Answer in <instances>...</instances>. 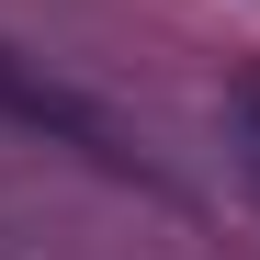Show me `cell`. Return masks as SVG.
<instances>
[{
    "mask_svg": "<svg viewBox=\"0 0 260 260\" xmlns=\"http://www.w3.org/2000/svg\"><path fill=\"white\" fill-rule=\"evenodd\" d=\"M226 136H238V170H249V192H260V91L226 102Z\"/></svg>",
    "mask_w": 260,
    "mask_h": 260,
    "instance_id": "1",
    "label": "cell"
}]
</instances>
